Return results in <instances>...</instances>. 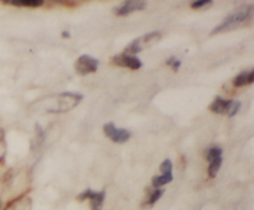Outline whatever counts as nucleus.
Wrapping results in <instances>:
<instances>
[{"mask_svg":"<svg viewBox=\"0 0 254 210\" xmlns=\"http://www.w3.org/2000/svg\"><path fill=\"white\" fill-rule=\"evenodd\" d=\"M254 7L252 5H245V6H241L240 9L236 10L235 12H232L231 15H228L227 19L220 24L218 26H216L215 29L211 31V36L213 35L221 34V32H227L232 31V30L238 29V27H242L245 25L250 24L251 20L253 17Z\"/></svg>","mask_w":254,"mask_h":210,"instance_id":"obj_1","label":"nucleus"},{"mask_svg":"<svg viewBox=\"0 0 254 210\" xmlns=\"http://www.w3.org/2000/svg\"><path fill=\"white\" fill-rule=\"evenodd\" d=\"M98 59L93 58V57L88 56V54H82L78 57L76 62H74V71L78 73L79 76H87L97 72L98 69Z\"/></svg>","mask_w":254,"mask_h":210,"instance_id":"obj_2","label":"nucleus"},{"mask_svg":"<svg viewBox=\"0 0 254 210\" xmlns=\"http://www.w3.org/2000/svg\"><path fill=\"white\" fill-rule=\"evenodd\" d=\"M103 131L107 137L116 143H126L130 138L131 133L126 128H118L114 123H107L103 125Z\"/></svg>","mask_w":254,"mask_h":210,"instance_id":"obj_3","label":"nucleus"},{"mask_svg":"<svg viewBox=\"0 0 254 210\" xmlns=\"http://www.w3.org/2000/svg\"><path fill=\"white\" fill-rule=\"evenodd\" d=\"M111 62L113 64L118 67H127V68H130L133 71L136 69H140L143 63H141L140 59L136 56H129V54H116V56L112 57Z\"/></svg>","mask_w":254,"mask_h":210,"instance_id":"obj_4","label":"nucleus"},{"mask_svg":"<svg viewBox=\"0 0 254 210\" xmlns=\"http://www.w3.org/2000/svg\"><path fill=\"white\" fill-rule=\"evenodd\" d=\"M60 99V108L55 113H62V111L71 110L72 108L77 105L82 100L81 94L74 93H62L59 95Z\"/></svg>","mask_w":254,"mask_h":210,"instance_id":"obj_5","label":"nucleus"},{"mask_svg":"<svg viewBox=\"0 0 254 210\" xmlns=\"http://www.w3.org/2000/svg\"><path fill=\"white\" fill-rule=\"evenodd\" d=\"M146 7V1H139V0H129V1H126L121 6L113 9V12L117 15V16H127V15L131 14L134 11H140V10H144Z\"/></svg>","mask_w":254,"mask_h":210,"instance_id":"obj_6","label":"nucleus"},{"mask_svg":"<svg viewBox=\"0 0 254 210\" xmlns=\"http://www.w3.org/2000/svg\"><path fill=\"white\" fill-rule=\"evenodd\" d=\"M232 103L233 100H231V99H223L222 96H216V99L210 104L208 109H210L212 113L223 115V114H228Z\"/></svg>","mask_w":254,"mask_h":210,"instance_id":"obj_7","label":"nucleus"},{"mask_svg":"<svg viewBox=\"0 0 254 210\" xmlns=\"http://www.w3.org/2000/svg\"><path fill=\"white\" fill-rule=\"evenodd\" d=\"M104 199H106V192H104V190L94 192V190L91 189V193H89V197L87 200H89L91 210H102Z\"/></svg>","mask_w":254,"mask_h":210,"instance_id":"obj_8","label":"nucleus"},{"mask_svg":"<svg viewBox=\"0 0 254 210\" xmlns=\"http://www.w3.org/2000/svg\"><path fill=\"white\" fill-rule=\"evenodd\" d=\"M5 210H31V199L27 195H21L10 203Z\"/></svg>","mask_w":254,"mask_h":210,"instance_id":"obj_9","label":"nucleus"},{"mask_svg":"<svg viewBox=\"0 0 254 210\" xmlns=\"http://www.w3.org/2000/svg\"><path fill=\"white\" fill-rule=\"evenodd\" d=\"M2 2L20 7H39L44 5V0H5Z\"/></svg>","mask_w":254,"mask_h":210,"instance_id":"obj_10","label":"nucleus"},{"mask_svg":"<svg viewBox=\"0 0 254 210\" xmlns=\"http://www.w3.org/2000/svg\"><path fill=\"white\" fill-rule=\"evenodd\" d=\"M254 82V71L251 72H242L233 79V85L235 86H243L246 84H252Z\"/></svg>","mask_w":254,"mask_h":210,"instance_id":"obj_11","label":"nucleus"},{"mask_svg":"<svg viewBox=\"0 0 254 210\" xmlns=\"http://www.w3.org/2000/svg\"><path fill=\"white\" fill-rule=\"evenodd\" d=\"M173 180H174L173 174H160V175H155V177H153V179H151V184H153V187L155 188V189H158V188L164 187V185L173 182Z\"/></svg>","mask_w":254,"mask_h":210,"instance_id":"obj_12","label":"nucleus"},{"mask_svg":"<svg viewBox=\"0 0 254 210\" xmlns=\"http://www.w3.org/2000/svg\"><path fill=\"white\" fill-rule=\"evenodd\" d=\"M222 157H217L215 158V160H212L210 162V166H208V177L210 178H215L216 175H217L218 170H220L221 166H222Z\"/></svg>","mask_w":254,"mask_h":210,"instance_id":"obj_13","label":"nucleus"},{"mask_svg":"<svg viewBox=\"0 0 254 210\" xmlns=\"http://www.w3.org/2000/svg\"><path fill=\"white\" fill-rule=\"evenodd\" d=\"M163 194H164V189H161V188L151 190L150 194H149L148 200L145 202V204H148L149 207H153V205L155 204V203L158 202L161 197H163Z\"/></svg>","mask_w":254,"mask_h":210,"instance_id":"obj_14","label":"nucleus"},{"mask_svg":"<svg viewBox=\"0 0 254 210\" xmlns=\"http://www.w3.org/2000/svg\"><path fill=\"white\" fill-rule=\"evenodd\" d=\"M5 155H6V140H5V132L0 128V163H4Z\"/></svg>","mask_w":254,"mask_h":210,"instance_id":"obj_15","label":"nucleus"},{"mask_svg":"<svg viewBox=\"0 0 254 210\" xmlns=\"http://www.w3.org/2000/svg\"><path fill=\"white\" fill-rule=\"evenodd\" d=\"M222 148L218 147V146H213V147H211L210 150L207 151V155H206V158H207L208 162H211L212 160H215V158L217 157H222Z\"/></svg>","mask_w":254,"mask_h":210,"instance_id":"obj_16","label":"nucleus"},{"mask_svg":"<svg viewBox=\"0 0 254 210\" xmlns=\"http://www.w3.org/2000/svg\"><path fill=\"white\" fill-rule=\"evenodd\" d=\"M160 172L163 174H173V162H171V160H165L161 163Z\"/></svg>","mask_w":254,"mask_h":210,"instance_id":"obj_17","label":"nucleus"},{"mask_svg":"<svg viewBox=\"0 0 254 210\" xmlns=\"http://www.w3.org/2000/svg\"><path fill=\"white\" fill-rule=\"evenodd\" d=\"M166 64H168V66H170L171 69H173L174 72H178L181 67V61L180 59L176 58L175 56H171L170 58L166 61Z\"/></svg>","mask_w":254,"mask_h":210,"instance_id":"obj_18","label":"nucleus"},{"mask_svg":"<svg viewBox=\"0 0 254 210\" xmlns=\"http://www.w3.org/2000/svg\"><path fill=\"white\" fill-rule=\"evenodd\" d=\"M213 2L210 0H200V1H192L191 2V7L192 9H201V7H208L211 6Z\"/></svg>","mask_w":254,"mask_h":210,"instance_id":"obj_19","label":"nucleus"},{"mask_svg":"<svg viewBox=\"0 0 254 210\" xmlns=\"http://www.w3.org/2000/svg\"><path fill=\"white\" fill-rule=\"evenodd\" d=\"M240 108H241V101L233 100L232 105H231L230 108V111H228V116H230V118L235 116L236 114L238 113V110H240Z\"/></svg>","mask_w":254,"mask_h":210,"instance_id":"obj_20","label":"nucleus"},{"mask_svg":"<svg viewBox=\"0 0 254 210\" xmlns=\"http://www.w3.org/2000/svg\"><path fill=\"white\" fill-rule=\"evenodd\" d=\"M62 36H64V37H67V39H68V37H69V32L64 31V32H62Z\"/></svg>","mask_w":254,"mask_h":210,"instance_id":"obj_21","label":"nucleus"},{"mask_svg":"<svg viewBox=\"0 0 254 210\" xmlns=\"http://www.w3.org/2000/svg\"><path fill=\"white\" fill-rule=\"evenodd\" d=\"M0 208H1V200H0Z\"/></svg>","mask_w":254,"mask_h":210,"instance_id":"obj_22","label":"nucleus"}]
</instances>
